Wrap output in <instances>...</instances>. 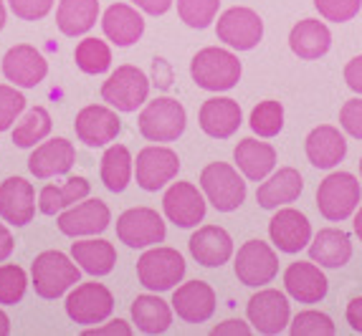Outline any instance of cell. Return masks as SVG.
<instances>
[{
  "mask_svg": "<svg viewBox=\"0 0 362 336\" xmlns=\"http://www.w3.org/2000/svg\"><path fill=\"white\" fill-rule=\"evenodd\" d=\"M81 278V268L76 260L69 258L61 251H43L30 263V283L36 296L46 301H54L64 296L71 286H76Z\"/></svg>",
  "mask_w": 362,
  "mask_h": 336,
  "instance_id": "cell-1",
  "label": "cell"
},
{
  "mask_svg": "<svg viewBox=\"0 0 362 336\" xmlns=\"http://www.w3.org/2000/svg\"><path fill=\"white\" fill-rule=\"evenodd\" d=\"M243 66L238 56L228 48L208 46L193 56L190 61V76L198 89L206 91H228L241 81Z\"/></svg>",
  "mask_w": 362,
  "mask_h": 336,
  "instance_id": "cell-2",
  "label": "cell"
},
{
  "mask_svg": "<svg viewBox=\"0 0 362 336\" xmlns=\"http://www.w3.org/2000/svg\"><path fill=\"white\" fill-rule=\"evenodd\" d=\"M139 134L147 142L168 144L182 137L187 126V114L177 99L173 96H157L155 102H147V107L139 112Z\"/></svg>",
  "mask_w": 362,
  "mask_h": 336,
  "instance_id": "cell-3",
  "label": "cell"
},
{
  "mask_svg": "<svg viewBox=\"0 0 362 336\" xmlns=\"http://www.w3.org/2000/svg\"><path fill=\"white\" fill-rule=\"evenodd\" d=\"M200 187L218 212H233L246 203V182L241 169L228 162H211L200 172Z\"/></svg>",
  "mask_w": 362,
  "mask_h": 336,
  "instance_id": "cell-4",
  "label": "cell"
},
{
  "mask_svg": "<svg viewBox=\"0 0 362 336\" xmlns=\"http://www.w3.org/2000/svg\"><path fill=\"white\" fill-rule=\"evenodd\" d=\"M362 200L360 182L350 172H332L317 187V210L329 222H342L357 210Z\"/></svg>",
  "mask_w": 362,
  "mask_h": 336,
  "instance_id": "cell-5",
  "label": "cell"
},
{
  "mask_svg": "<svg viewBox=\"0 0 362 336\" xmlns=\"http://www.w3.org/2000/svg\"><path fill=\"white\" fill-rule=\"evenodd\" d=\"M147 96H150V78L132 64L117 66V71L109 73V78L102 84V99L124 114L137 112L147 102Z\"/></svg>",
  "mask_w": 362,
  "mask_h": 336,
  "instance_id": "cell-6",
  "label": "cell"
},
{
  "mask_svg": "<svg viewBox=\"0 0 362 336\" xmlns=\"http://www.w3.org/2000/svg\"><path fill=\"white\" fill-rule=\"evenodd\" d=\"M185 258L175 248L152 246L137 260V278L147 291H170L185 276Z\"/></svg>",
  "mask_w": 362,
  "mask_h": 336,
  "instance_id": "cell-7",
  "label": "cell"
},
{
  "mask_svg": "<svg viewBox=\"0 0 362 336\" xmlns=\"http://www.w3.org/2000/svg\"><path fill=\"white\" fill-rule=\"evenodd\" d=\"M66 316L78 326L102 324L115 311V296L104 283H78L66 296Z\"/></svg>",
  "mask_w": 362,
  "mask_h": 336,
  "instance_id": "cell-8",
  "label": "cell"
},
{
  "mask_svg": "<svg viewBox=\"0 0 362 336\" xmlns=\"http://www.w3.org/2000/svg\"><path fill=\"white\" fill-rule=\"evenodd\" d=\"M235 278L248 288H261L272 283L279 273V258L274 248L264 240H246L235 253Z\"/></svg>",
  "mask_w": 362,
  "mask_h": 336,
  "instance_id": "cell-9",
  "label": "cell"
},
{
  "mask_svg": "<svg viewBox=\"0 0 362 336\" xmlns=\"http://www.w3.org/2000/svg\"><path fill=\"white\" fill-rule=\"evenodd\" d=\"M180 172V157L175 150L163 147V144H150L137 152L134 160V177L137 185L147 192L163 190L168 182H173Z\"/></svg>",
  "mask_w": 362,
  "mask_h": 336,
  "instance_id": "cell-10",
  "label": "cell"
},
{
  "mask_svg": "<svg viewBox=\"0 0 362 336\" xmlns=\"http://www.w3.org/2000/svg\"><path fill=\"white\" fill-rule=\"evenodd\" d=\"M165 235L163 215L152 208H129L117 217V238L127 248H152L163 243Z\"/></svg>",
  "mask_w": 362,
  "mask_h": 336,
  "instance_id": "cell-11",
  "label": "cell"
},
{
  "mask_svg": "<svg viewBox=\"0 0 362 336\" xmlns=\"http://www.w3.org/2000/svg\"><path fill=\"white\" fill-rule=\"evenodd\" d=\"M218 41H223L228 48L235 51H251L259 46V41L264 38V20L256 11L243 6L228 8V11L218 18L216 25Z\"/></svg>",
  "mask_w": 362,
  "mask_h": 336,
  "instance_id": "cell-12",
  "label": "cell"
},
{
  "mask_svg": "<svg viewBox=\"0 0 362 336\" xmlns=\"http://www.w3.org/2000/svg\"><path fill=\"white\" fill-rule=\"evenodd\" d=\"M109 222H112L109 205L99 198H86L81 203L66 208V210H61L56 225L69 238H86V235L104 233L109 228Z\"/></svg>",
  "mask_w": 362,
  "mask_h": 336,
  "instance_id": "cell-13",
  "label": "cell"
},
{
  "mask_svg": "<svg viewBox=\"0 0 362 336\" xmlns=\"http://www.w3.org/2000/svg\"><path fill=\"white\" fill-rule=\"evenodd\" d=\"M248 324L254 326L259 334L274 336L289 326V299L276 288H264L254 294L246 304Z\"/></svg>",
  "mask_w": 362,
  "mask_h": 336,
  "instance_id": "cell-14",
  "label": "cell"
},
{
  "mask_svg": "<svg viewBox=\"0 0 362 336\" xmlns=\"http://www.w3.org/2000/svg\"><path fill=\"white\" fill-rule=\"evenodd\" d=\"M3 76L13 86L36 89L43 78L49 76V61L36 46L18 43V46L8 48V54L3 56Z\"/></svg>",
  "mask_w": 362,
  "mask_h": 336,
  "instance_id": "cell-15",
  "label": "cell"
},
{
  "mask_svg": "<svg viewBox=\"0 0 362 336\" xmlns=\"http://www.w3.org/2000/svg\"><path fill=\"white\" fill-rule=\"evenodd\" d=\"M74 129H76L78 142H84L86 147H107L122 132V119L117 109L104 107V104H89L76 114Z\"/></svg>",
  "mask_w": 362,
  "mask_h": 336,
  "instance_id": "cell-16",
  "label": "cell"
},
{
  "mask_svg": "<svg viewBox=\"0 0 362 336\" xmlns=\"http://www.w3.org/2000/svg\"><path fill=\"white\" fill-rule=\"evenodd\" d=\"M163 210L177 228H195L206 217V198L193 182H173L163 198Z\"/></svg>",
  "mask_w": 362,
  "mask_h": 336,
  "instance_id": "cell-17",
  "label": "cell"
},
{
  "mask_svg": "<svg viewBox=\"0 0 362 336\" xmlns=\"http://www.w3.org/2000/svg\"><path fill=\"white\" fill-rule=\"evenodd\" d=\"M36 215V190L23 177H8L0 182V220L13 228H23Z\"/></svg>",
  "mask_w": 362,
  "mask_h": 336,
  "instance_id": "cell-18",
  "label": "cell"
},
{
  "mask_svg": "<svg viewBox=\"0 0 362 336\" xmlns=\"http://www.w3.org/2000/svg\"><path fill=\"white\" fill-rule=\"evenodd\" d=\"M170 304L185 324H206L216 313V291L206 281H187L175 288Z\"/></svg>",
  "mask_w": 362,
  "mask_h": 336,
  "instance_id": "cell-19",
  "label": "cell"
},
{
  "mask_svg": "<svg viewBox=\"0 0 362 336\" xmlns=\"http://www.w3.org/2000/svg\"><path fill=\"white\" fill-rule=\"evenodd\" d=\"M74 162H76V147L69 139L56 137L36 144V150L28 157V169L38 180H49V177L66 174Z\"/></svg>",
  "mask_w": 362,
  "mask_h": 336,
  "instance_id": "cell-20",
  "label": "cell"
},
{
  "mask_svg": "<svg viewBox=\"0 0 362 336\" xmlns=\"http://www.w3.org/2000/svg\"><path fill=\"white\" fill-rule=\"evenodd\" d=\"M269 238L281 253H299L312 243V225L304 212L281 208L269 222Z\"/></svg>",
  "mask_w": 362,
  "mask_h": 336,
  "instance_id": "cell-21",
  "label": "cell"
},
{
  "mask_svg": "<svg viewBox=\"0 0 362 336\" xmlns=\"http://www.w3.org/2000/svg\"><path fill=\"white\" fill-rule=\"evenodd\" d=\"M243 121L241 107L235 99L228 96H213L208 102L200 104L198 112V124L200 129L213 139H228L238 132V126Z\"/></svg>",
  "mask_w": 362,
  "mask_h": 336,
  "instance_id": "cell-22",
  "label": "cell"
},
{
  "mask_svg": "<svg viewBox=\"0 0 362 336\" xmlns=\"http://www.w3.org/2000/svg\"><path fill=\"white\" fill-rule=\"evenodd\" d=\"M190 256L206 268H221L233 256V240L221 225H203L187 240Z\"/></svg>",
  "mask_w": 362,
  "mask_h": 336,
  "instance_id": "cell-23",
  "label": "cell"
},
{
  "mask_svg": "<svg viewBox=\"0 0 362 336\" xmlns=\"http://www.w3.org/2000/svg\"><path fill=\"white\" fill-rule=\"evenodd\" d=\"M102 30L117 48H129L145 33V18L129 3H115L102 16Z\"/></svg>",
  "mask_w": 362,
  "mask_h": 336,
  "instance_id": "cell-24",
  "label": "cell"
},
{
  "mask_svg": "<svg viewBox=\"0 0 362 336\" xmlns=\"http://www.w3.org/2000/svg\"><path fill=\"white\" fill-rule=\"evenodd\" d=\"M284 288L286 294L299 304H320L329 291L327 276L317 263L296 260L284 270Z\"/></svg>",
  "mask_w": 362,
  "mask_h": 336,
  "instance_id": "cell-25",
  "label": "cell"
},
{
  "mask_svg": "<svg viewBox=\"0 0 362 336\" xmlns=\"http://www.w3.org/2000/svg\"><path fill=\"white\" fill-rule=\"evenodd\" d=\"M307 150V160L320 169H332L334 164H339L347 155V142H344L342 132L332 124H322L317 129H312L304 142Z\"/></svg>",
  "mask_w": 362,
  "mask_h": 336,
  "instance_id": "cell-26",
  "label": "cell"
},
{
  "mask_svg": "<svg viewBox=\"0 0 362 336\" xmlns=\"http://www.w3.org/2000/svg\"><path fill=\"white\" fill-rule=\"evenodd\" d=\"M235 167L241 169V174L251 182L266 180L276 167V150L269 142H259V139H241L233 150Z\"/></svg>",
  "mask_w": 362,
  "mask_h": 336,
  "instance_id": "cell-27",
  "label": "cell"
},
{
  "mask_svg": "<svg viewBox=\"0 0 362 336\" xmlns=\"http://www.w3.org/2000/svg\"><path fill=\"white\" fill-rule=\"evenodd\" d=\"M302 190H304V180L302 174H299V169L281 167L256 190V203L264 210H279V208L294 203L302 195Z\"/></svg>",
  "mask_w": 362,
  "mask_h": 336,
  "instance_id": "cell-28",
  "label": "cell"
},
{
  "mask_svg": "<svg viewBox=\"0 0 362 336\" xmlns=\"http://www.w3.org/2000/svg\"><path fill=\"white\" fill-rule=\"evenodd\" d=\"M332 46V33L322 20L304 18L291 28L289 33V48L291 54L304 61H317L329 51Z\"/></svg>",
  "mask_w": 362,
  "mask_h": 336,
  "instance_id": "cell-29",
  "label": "cell"
},
{
  "mask_svg": "<svg viewBox=\"0 0 362 336\" xmlns=\"http://www.w3.org/2000/svg\"><path fill=\"white\" fill-rule=\"evenodd\" d=\"M309 258L322 268H342L352 258L350 235L337 228H322L309 246Z\"/></svg>",
  "mask_w": 362,
  "mask_h": 336,
  "instance_id": "cell-30",
  "label": "cell"
},
{
  "mask_svg": "<svg viewBox=\"0 0 362 336\" xmlns=\"http://www.w3.org/2000/svg\"><path fill=\"white\" fill-rule=\"evenodd\" d=\"M71 258L89 276H107L117 265V248L104 238H89L71 243Z\"/></svg>",
  "mask_w": 362,
  "mask_h": 336,
  "instance_id": "cell-31",
  "label": "cell"
},
{
  "mask_svg": "<svg viewBox=\"0 0 362 336\" xmlns=\"http://www.w3.org/2000/svg\"><path fill=\"white\" fill-rule=\"evenodd\" d=\"M99 20V0H59L56 25L64 36L76 38L89 33Z\"/></svg>",
  "mask_w": 362,
  "mask_h": 336,
  "instance_id": "cell-32",
  "label": "cell"
},
{
  "mask_svg": "<svg viewBox=\"0 0 362 336\" xmlns=\"http://www.w3.org/2000/svg\"><path fill=\"white\" fill-rule=\"evenodd\" d=\"M132 321L142 334H165L173 324V306L160 296L142 294L132 301Z\"/></svg>",
  "mask_w": 362,
  "mask_h": 336,
  "instance_id": "cell-33",
  "label": "cell"
},
{
  "mask_svg": "<svg viewBox=\"0 0 362 336\" xmlns=\"http://www.w3.org/2000/svg\"><path fill=\"white\" fill-rule=\"evenodd\" d=\"M132 169H134V160L132 152L124 147V144H112L102 157V182L109 192H124L132 180Z\"/></svg>",
  "mask_w": 362,
  "mask_h": 336,
  "instance_id": "cell-34",
  "label": "cell"
},
{
  "mask_svg": "<svg viewBox=\"0 0 362 336\" xmlns=\"http://www.w3.org/2000/svg\"><path fill=\"white\" fill-rule=\"evenodd\" d=\"M51 126L54 124H51L49 109L33 107L13 129V144L21 147V150H30V147H36V144H41L43 139L49 137Z\"/></svg>",
  "mask_w": 362,
  "mask_h": 336,
  "instance_id": "cell-35",
  "label": "cell"
},
{
  "mask_svg": "<svg viewBox=\"0 0 362 336\" xmlns=\"http://www.w3.org/2000/svg\"><path fill=\"white\" fill-rule=\"evenodd\" d=\"M74 61L84 73L99 76L112 66V48L107 41H99V38H84V41H78L76 51H74Z\"/></svg>",
  "mask_w": 362,
  "mask_h": 336,
  "instance_id": "cell-36",
  "label": "cell"
},
{
  "mask_svg": "<svg viewBox=\"0 0 362 336\" xmlns=\"http://www.w3.org/2000/svg\"><path fill=\"white\" fill-rule=\"evenodd\" d=\"M254 134L264 139L276 137L281 129H284V107L274 99H266V102H259V107H254L251 112V119H248Z\"/></svg>",
  "mask_w": 362,
  "mask_h": 336,
  "instance_id": "cell-37",
  "label": "cell"
},
{
  "mask_svg": "<svg viewBox=\"0 0 362 336\" xmlns=\"http://www.w3.org/2000/svg\"><path fill=\"white\" fill-rule=\"evenodd\" d=\"M221 0H177V16L190 28H208L216 20Z\"/></svg>",
  "mask_w": 362,
  "mask_h": 336,
  "instance_id": "cell-38",
  "label": "cell"
},
{
  "mask_svg": "<svg viewBox=\"0 0 362 336\" xmlns=\"http://www.w3.org/2000/svg\"><path fill=\"white\" fill-rule=\"evenodd\" d=\"M25 270L16 263H3L0 265V304L3 306H16L25 296Z\"/></svg>",
  "mask_w": 362,
  "mask_h": 336,
  "instance_id": "cell-39",
  "label": "cell"
},
{
  "mask_svg": "<svg viewBox=\"0 0 362 336\" xmlns=\"http://www.w3.org/2000/svg\"><path fill=\"white\" fill-rule=\"evenodd\" d=\"M291 336H334V321L322 311L296 313L289 324Z\"/></svg>",
  "mask_w": 362,
  "mask_h": 336,
  "instance_id": "cell-40",
  "label": "cell"
},
{
  "mask_svg": "<svg viewBox=\"0 0 362 336\" xmlns=\"http://www.w3.org/2000/svg\"><path fill=\"white\" fill-rule=\"evenodd\" d=\"M25 109V96L16 86L0 84V132H8Z\"/></svg>",
  "mask_w": 362,
  "mask_h": 336,
  "instance_id": "cell-41",
  "label": "cell"
},
{
  "mask_svg": "<svg viewBox=\"0 0 362 336\" xmlns=\"http://www.w3.org/2000/svg\"><path fill=\"white\" fill-rule=\"evenodd\" d=\"M314 8L320 11L325 20L332 23H347L360 13L362 0H314Z\"/></svg>",
  "mask_w": 362,
  "mask_h": 336,
  "instance_id": "cell-42",
  "label": "cell"
},
{
  "mask_svg": "<svg viewBox=\"0 0 362 336\" xmlns=\"http://www.w3.org/2000/svg\"><path fill=\"white\" fill-rule=\"evenodd\" d=\"M56 0H8L11 11L21 20H43L51 13Z\"/></svg>",
  "mask_w": 362,
  "mask_h": 336,
  "instance_id": "cell-43",
  "label": "cell"
},
{
  "mask_svg": "<svg viewBox=\"0 0 362 336\" xmlns=\"http://www.w3.org/2000/svg\"><path fill=\"white\" fill-rule=\"evenodd\" d=\"M339 124L350 137L362 139V99H350L339 109Z\"/></svg>",
  "mask_w": 362,
  "mask_h": 336,
  "instance_id": "cell-44",
  "label": "cell"
},
{
  "mask_svg": "<svg viewBox=\"0 0 362 336\" xmlns=\"http://www.w3.org/2000/svg\"><path fill=\"white\" fill-rule=\"evenodd\" d=\"M38 210H41L43 215H56V212L66 210L61 187H56V185L41 187V192H38Z\"/></svg>",
  "mask_w": 362,
  "mask_h": 336,
  "instance_id": "cell-45",
  "label": "cell"
},
{
  "mask_svg": "<svg viewBox=\"0 0 362 336\" xmlns=\"http://www.w3.org/2000/svg\"><path fill=\"white\" fill-rule=\"evenodd\" d=\"M89 192H91V185L86 177H69V180L64 182V187H61V195H64V205H66V208L86 200Z\"/></svg>",
  "mask_w": 362,
  "mask_h": 336,
  "instance_id": "cell-46",
  "label": "cell"
},
{
  "mask_svg": "<svg viewBox=\"0 0 362 336\" xmlns=\"http://www.w3.org/2000/svg\"><path fill=\"white\" fill-rule=\"evenodd\" d=\"M84 336H132V326L122 318L109 321L107 326H94V329H84Z\"/></svg>",
  "mask_w": 362,
  "mask_h": 336,
  "instance_id": "cell-47",
  "label": "cell"
},
{
  "mask_svg": "<svg viewBox=\"0 0 362 336\" xmlns=\"http://www.w3.org/2000/svg\"><path fill=\"white\" fill-rule=\"evenodd\" d=\"M211 334L213 336H248L251 334V326H248L246 321H241V318H228L223 324L213 326Z\"/></svg>",
  "mask_w": 362,
  "mask_h": 336,
  "instance_id": "cell-48",
  "label": "cell"
},
{
  "mask_svg": "<svg viewBox=\"0 0 362 336\" xmlns=\"http://www.w3.org/2000/svg\"><path fill=\"white\" fill-rule=\"evenodd\" d=\"M344 81L355 94L362 96V56H355L352 61H347L344 66Z\"/></svg>",
  "mask_w": 362,
  "mask_h": 336,
  "instance_id": "cell-49",
  "label": "cell"
},
{
  "mask_svg": "<svg viewBox=\"0 0 362 336\" xmlns=\"http://www.w3.org/2000/svg\"><path fill=\"white\" fill-rule=\"evenodd\" d=\"M175 0H132V6H137L147 16H165L173 8Z\"/></svg>",
  "mask_w": 362,
  "mask_h": 336,
  "instance_id": "cell-50",
  "label": "cell"
},
{
  "mask_svg": "<svg viewBox=\"0 0 362 336\" xmlns=\"http://www.w3.org/2000/svg\"><path fill=\"white\" fill-rule=\"evenodd\" d=\"M344 316H347V324L352 326V331L362 334V296H357V299H352L350 304H347Z\"/></svg>",
  "mask_w": 362,
  "mask_h": 336,
  "instance_id": "cell-51",
  "label": "cell"
},
{
  "mask_svg": "<svg viewBox=\"0 0 362 336\" xmlns=\"http://www.w3.org/2000/svg\"><path fill=\"white\" fill-rule=\"evenodd\" d=\"M13 248H16V240H13L11 230L6 228V220L0 222V263H6L11 258Z\"/></svg>",
  "mask_w": 362,
  "mask_h": 336,
  "instance_id": "cell-52",
  "label": "cell"
},
{
  "mask_svg": "<svg viewBox=\"0 0 362 336\" xmlns=\"http://www.w3.org/2000/svg\"><path fill=\"white\" fill-rule=\"evenodd\" d=\"M163 66H165V59H155V64H152V68H155V84L160 86V89H168L170 86V68L165 73H160L163 71Z\"/></svg>",
  "mask_w": 362,
  "mask_h": 336,
  "instance_id": "cell-53",
  "label": "cell"
},
{
  "mask_svg": "<svg viewBox=\"0 0 362 336\" xmlns=\"http://www.w3.org/2000/svg\"><path fill=\"white\" fill-rule=\"evenodd\" d=\"M8 334H11V318L0 308V336H8Z\"/></svg>",
  "mask_w": 362,
  "mask_h": 336,
  "instance_id": "cell-54",
  "label": "cell"
},
{
  "mask_svg": "<svg viewBox=\"0 0 362 336\" xmlns=\"http://www.w3.org/2000/svg\"><path fill=\"white\" fill-rule=\"evenodd\" d=\"M352 228H355V235L362 243V205H360V210L355 212V222H352Z\"/></svg>",
  "mask_w": 362,
  "mask_h": 336,
  "instance_id": "cell-55",
  "label": "cell"
},
{
  "mask_svg": "<svg viewBox=\"0 0 362 336\" xmlns=\"http://www.w3.org/2000/svg\"><path fill=\"white\" fill-rule=\"evenodd\" d=\"M3 25H6V3L0 0V30H3Z\"/></svg>",
  "mask_w": 362,
  "mask_h": 336,
  "instance_id": "cell-56",
  "label": "cell"
},
{
  "mask_svg": "<svg viewBox=\"0 0 362 336\" xmlns=\"http://www.w3.org/2000/svg\"><path fill=\"white\" fill-rule=\"evenodd\" d=\"M360 174H362V160H360Z\"/></svg>",
  "mask_w": 362,
  "mask_h": 336,
  "instance_id": "cell-57",
  "label": "cell"
}]
</instances>
